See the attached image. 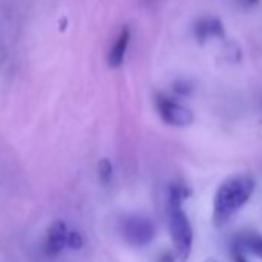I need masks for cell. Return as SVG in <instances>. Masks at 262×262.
I'll use <instances>...</instances> for the list:
<instances>
[{
    "mask_svg": "<svg viewBox=\"0 0 262 262\" xmlns=\"http://www.w3.org/2000/svg\"><path fill=\"white\" fill-rule=\"evenodd\" d=\"M254 181L247 174H237L221 184L213 201V224L224 227L251 198Z\"/></svg>",
    "mask_w": 262,
    "mask_h": 262,
    "instance_id": "cell-1",
    "label": "cell"
},
{
    "mask_svg": "<svg viewBox=\"0 0 262 262\" xmlns=\"http://www.w3.org/2000/svg\"><path fill=\"white\" fill-rule=\"evenodd\" d=\"M190 196V190L185 185L174 184L170 187L168 196V227L174 251L179 260H187L193 247V228L182 210V202Z\"/></svg>",
    "mask_w": 262,
    "mask_h": 262,
    "instance_id": "cell-2",
    "label": "cell"
},
{
    "mask_svg": "<svg viewBox=\"0 0 262 262\" xmlns=\"http://www.w3.org/2000/svg\"><path fill=\"white\" fill-rule=\"evenodd\" d=\"M156 106L162 120L173 126H188L194 120V114L190 108L174 102L173 99L159 94L156 97Z\"/></svg>",
    "mask_w": 262,
    "mask_h": 262,
    "instance_id": "cell-3",
    "label": "cell"
},
{
    "mask_svg": "<svg viewBox=\"0 0 262 262\" xmlns=\"http://www.w3.org/2000/svg\"><path fill=\"white\" fill-rule=\"evenodd\" d=\"M123 237L129 245L135 247H144L150 244L156 234L155 225L150 219L142 216H133L128 217L123 222Z\"/></svg>",
    "mask_w": 262,
    "mask_h": 262,
    "instance_id": "cell-4",
    "label": "cell"
},
{
    "mask_svg": "<svg viewBox=\"0 0 262 262\" xmlns=\"http://www.w3.org/2000/svg\"><path fill=\"white\" fill-rule=\"evenodd\" d=\"M67 224L63 221H56L48 228L47 241H45V251L50 256L59 254L67 247Z\"/></svg>",
    "mask_w": 262,
    "mask_h": 262,
    "instance_id": "cell-5",
    "label": "cell"
},
{
    "mask_svg": "<svg viewBox=\"0 0 262 262\" xmlns=\"http://www.w3.org/2000/svg\"><path fill=\"white\" fill-rule=\"evenodd\" d=\"M129 39H131L129 28L123 27L122 31L119 33L114 45L111 47V50L108 53V65L111 68H117V67L122 65V62L125 59V54H126V50H128V45H129Z\"/></svg>",
    "mask_w": 262,
    "mask_h": 262,
    "instance_id": "cell-6",
    "label": "cell"
},
{
    "mask_svg": "<svg viewBox=\"0 0 262 262\" xmlns=\"http://www.w3.org/2000/svg\"><path fill=\"white\" fill-rule=\"evenodd\" d=\"M194 34H196L198 40L201 43H204L210 37H224L225 36V30H224V25H222V22L219 19L207 17V19H202V20H199L196 24Z\"/></svg>",
    "mask_w": 262,
    "mask_h": 262,
    "instance_id": "cell-7",
    "label": "cell"
},
{
    "mask_svg": "<svg viewBox=\"0 0 262 262\" xmlns=\"http://www.w3.org/2000/svg\"><path fill=\"white\" fill-rule=\"evenodd\" d=\"M234 245H237L244 253L248 251V253L254 254L256 257L262 259V236L260 234L247 233V234L241 236V239L236 241Z\"/></svg>",
    "mask_w": 262,
    "mask_h": 262,
    "instance_id": "cell-8",
    "label": "cell"
},
{
    "mask_svg": "<svg viewBox=\"0 0 262 262\" xmlns=\"http://www.w3.org/2000/svg\"><path fill=\"white\" fill-rule=\"evenodd\" d=\"M113 176V165L108 159H102L99 162V178L103 184L110 182Z\"/></svg>",
    "mask_w": 262,
    "mask_h": 262,
    "instance_id": "cell-9",
    "label": "cell"
},
{
    "mask_svg": "<svg viewBox=\"0 0 262 262\" xmlns=\"http://www.w3.org/2000/svg\"><path fill=\"white\" fill-rule=\"evenodd\" d=\"M67 245L73 250H79L83 247V237L79 231H70L67 234Z\"/></svg>",
    "mask_w": 262,
    "mask_h": 262,
    "instance_id": "cell-10",
    "label": "cell"
},
{
    "mask_svg": "<svg viewBox=\"0 0 262 262\" xmlns=\"http://www.w3.org/2000/svg\"><path fill=\"white\" fill-rule=\"evenodd\" d=\"M174 91L179 93V94H188L191 91V85L188 82H184V80H179L174 83Z\"/></svg>",
    "mask_w": 262,
    "mask_h": 262,
    "instance_id": "cell-11",
    "label": "cell"
},
{
    "mask_svg": "<svg viewBox=\"0 0 262 262\" xmlns=\"http://www.w3.org/2000/svg\"><path fill=\"white\" fill-rule=\"evenodd\" d=\"M233 259H234V262H247L244 251L237 245H233Z\"/></svg>",
    "mask_w": 262,
    "mask_h": 262,
    "instance_id": "cell-12",
    "label": "cell"
},
{
    "mask_svg": "<svg viewBox=\"0 0 262 262\" xmlns=\"http://www.w3.org/2000/svg\"><path fill=\"white\" fill-rule=\"evenodd\" d=\"M239 2L242 7H253V5H256L257 0H239Z\"/></svg>",
    "mask_w": 262,
    "mask_h": 262,
    "instance_id": "cell-13",
    "label": "cell"
},
{
    "mask_svg": "<svg viewBox=\"0 0 262 262\" xmlns=\"http://www.w3.org/2000/svg\"><path fill=\"white\" fill-rule=\"evenodd\" d=\"M161 262H173V257H171L170 254H165V256L161 259Z\"/></svg>",
    "mask_w": 262,
    "mask_h": 262,
    "instance_id": "cell-14",
    "label": "cell"
},
{
    "mask_svg": "<svg viewBox=\"0 0 262 262\" xmlns=\"http://www.w3.org/2000/svg\"><path fill=\"white\" fill-rule=\"evenodd\" d=\"M205 262H217V260H216V259H213V257H208V259H207Z\"/></svg>",
    "mask_w": 262,
    "mask_h": 262,
    "instance_id": "cell-15",
    "label": "cell"
}]
</instances>
